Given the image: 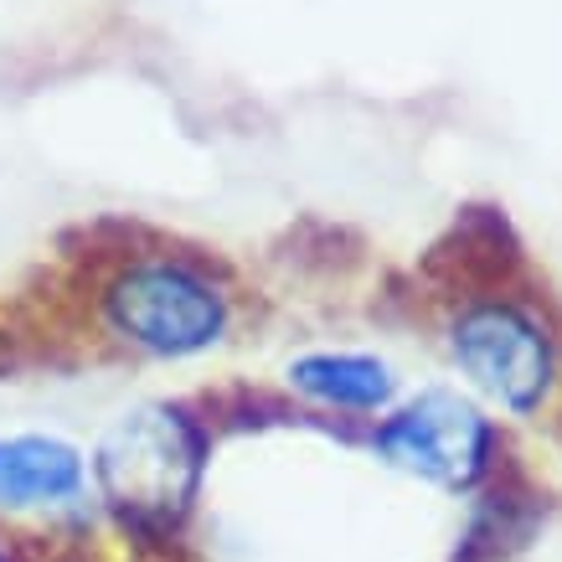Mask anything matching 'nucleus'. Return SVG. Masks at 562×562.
<instances>
[{
	"label": "nucleus",
	"instance_id": "7ed1b4c3",
	"mask_svg": "<svg viewBox=\"0 0 562 562\" xmlns=\"http://www.w3.org/2000/svg\"><path fill=\"white\" fill-rule=\"evenodd\" d=\"M372 449L376 460H387L392 470L424 480V485L470 491L491 475L495 424L475 397L454 387H424L376 418Z\"/></svg>",
	"mask_w": 562,
	"mask_h": 562
},
{
	"label": "nucleus",
	"instance_id": "39448f33",
	"mask_svg": "<svg viewBox=\"0 0 562 562\" xmlns=\"http://www.w3.org/2000/svg\"><path fill=\"white\" fill-rule=\"evenodd\" d=\"M88 491L83 449L63 434H0V516L78 506Z\"/></svg>",
	"mask_w": 562,
	"mask_h": 562
},
{
	"label": "nucleus",
	"instance_id": "f03ea898",
	"mask_svg": "<svg viewBox=\"0 0 562 562\" xmlns=\"http://www.w3.org/2000/svg\"><path fill=\"white\" fill-rule=\"evenodd\" d=\"M103 321L145 357L187 361L227 336V294L212 273L187 258H139L103 290Z\"/></svg>",
	"mask_w": 562,
	"mask_h": 562
},
{
	"label": "nucleus",
	"instance_id": "f257e3e1",
	"mask_svg": "<svg viewBox=\"0 0 562 562\" xmlns=\"http://www.w3.org/2000/svg\"><path fill=\"white\" fill-rule=\"evenodd\" d=\"M206 475V428L176 403H135L99 434L88 485L114 521L139 537H166L187 521Z\"/></svg>",
	"mask_w": 562,
	"mask_h": 562
},
{
	"label": "nucleus",
	"instance_id": "423d86ee",
	"mask_svg": "<svg viewBox=\"0 0 562 562\" xmlns=\"http://www.w3.org/2000/svg\"><path fill=\"white\" fill-rule=\"evenodd\" d=\"M290 387L315 408L346 418H382L403 397L392 361L372 351H305L290 361Z\"/></svg>",
	"mask_w": 562,
	"mask_h": 562
},
{
	"label": "nucleus",
	"instance_id": "20e7f679",
	"mask_svg": "<svg viewBox=\"0 0 562 562\" xmlns=\"http://www.w3.org/2000/svg\"><path fill=\"white\" fill-rule=\"evenodd\" d=\"M449 351L470 376V387L512 413L542 408L552 387V341L521 305L480 300L449 325Z\"/></svg>",
	"mask_w": 562,
	"mask_h": 562
},
{
	"label": "nucleus",
	"instance_id": "0eeeda50",
	"mask_svg": "<svg viewBox=\"0 0 562 562\" xmlns=\"http://www.w3.org/2000/svg\"><path fill=\"white\" fill-rule=\"evenodd\" d=\"M0 562H11V558H5V547H0Z\"/></svg>",
	"mask_w": 562,
	"mask_h": 562
}]
</instances>
